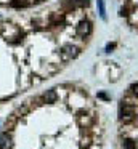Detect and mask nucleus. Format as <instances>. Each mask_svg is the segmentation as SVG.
<instances>
[{
  "label": "nucleus",
  "mask_w": 138,
  "mask_h": 149,
  "mask_svg": "<svg viewBox=\"0 0 138 149\" xmlns=\"http://www.w3.org/2000/svg\"><path fill=\"white\" fill-rule=\"evenodd\" d=\"M43 100H45V103H55L56 101V91L55 90H48L47 93H45V96H43Z\"/></svg>",
  "instance_id": "obj_4"
},
{
  "label": "nucleus",
  "mask_w": 138,
  "mask_h": 149,
  "mask_svg": "<svg viewBox=\"0 0 138 149\" xmlns=\"http://www.w3.org/2000/svg\"><path fill=\"white\" fill-rule=\"evenodd\" d=\"M11 7H27V3L22 0H15V2H11Z\"/></svg>",
  "instance_id": "obj_6"
},
{
  "label": "nucleus",
  "mask_w": 138,
  "mask_h": 149,
  "mask_svg": "<svg viewBox=\"0 0 138 149\" xmlns=\"http://www.w3.org/2000/svg\"><path fill=\"white\" fill-rule=\"evenodd\" d=\"M61 55H63L64 59H71L77 55V48L72 45H64L63 48H61Z\"/></svg>",
  "instance_id": "obj_1"
},
{
  "label": "nucleus",
  "mask_w": 138,
  "mask_h": 149,
  "mask_svg": "<svg viewBox=\"0 0 138 149\" xmlns=\"http://www.w3.org/2000/svg\"><path fill=\"white\" fill-rule=\"evenodd\" d=\"M98 7H99V15H101L103 19H106V10H104V2L98 0Z\"/></svg>",
  "instance_id": "obj_5"
},
{
  "label": "nucleus",
  "mask_w": 138,
  "mask_h": 149,
  "mask_svg": "<svg viewBox=\"0 0 138 149\" xmlns=\"http://www.w3.org/2000/svg\"><path fill=\"white\" fill-rule=\"evenodd\" d=\"M90 31H92V26H90L88 21H82V23L77 26V34H79V36H82V37L88 36Z\"/></svg>",
  "instance_id": "obj_3"
},
{
  "label": "nucleus",
  "mask_w": 138,
  "mask_h": 149,
  "mask_svg": "<svg viewBox=\"0 0 138 149\" xmlns=\"http://www.w3.org/2000/svg\"><path fill=\"white\" fill-rule=\"evenodd\" d=\"M13 143H11V136L8 133H2L0 135V149H11Z\"/></svg>",
  "instance_id": "obj_2"
},
{
  "label": "nucleus",
  "mask_w": 138,
  "mask_h": 149,
  "mask_svg": "<svg viewBox=\"0 0 138 149\" xmlns=\"http://www.w3.org/2000/svg\"><path fill=\"white\" fill-rule=\"evenodd\" d=\"M125 148H127V149H133V143H132V141H125Z\"/></svg>",
  "instance_id": "obj_7"
}]
</instances>
